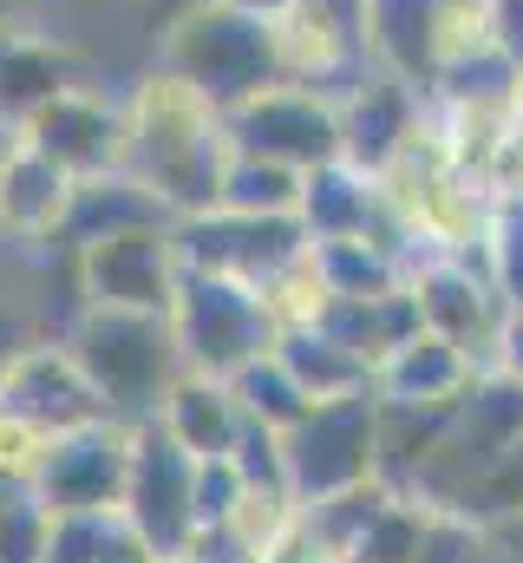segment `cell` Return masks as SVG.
<instances>
[{
    "mask_svg": "<svg viewBox=\"0 0 523 563\" xmlns=\"http://www.w3.org/2000/svg\"><path fill=\"white\" fill-rule=\"evenodd\" d=\"M223 164H230L223 112L190 79L151 66L125 92V170L170 203V217H197L216 210Z\"/></svg>",
    "mask_w": 523,
    "mask_h": 563,
    "instance_id": "6da1fadb",
    "label": "cell"
},
{
    "mask_svg": "<svg viewBox=\"0 0 523 563\" xmlns=\"http://www.w3.org/2000/svg\"><path fill=\"white\" fill-rule=\"evenodd\" d=\"M59 341L73 347L79 374L92 380V394L105 400L112 420H157L164 394L183 374V347L170 314H144V308H92L79 301L73 321L59 328Z\"/></svg>",
    "mask_w": 523,
    "mask_h": 563,
    "instance_id": "7a4b0ae2",
    "label": "cell"
},
{
    "mask_svg": "<svg viewBox=\"0 0 523 563\" xmlns=\"http://www.w3.org/2000/svg\"><path fill=\"white\" fill-rule=\"evenodd\" d=\"M157 66L177 73V79H190L216 112L256 99V92H268V86L281 79L275 26H268L262 13L230 7V0H210V7L170 20V26L157 33Z\"/></svg>",
    "mask_w": 523,
    "mask_h": 563,
    "instance_id": "3957f363",
    "label": "cell"
},
{
    "mask_svg": "<svg viewBox=\"0 0 523 563\" xmlns=\"http://www.w3.org/2000/svg\"><path fill=\"white\" fill-rule=\"evenodd\" d=\"M281 459H288L294 505L374 485L380 478V394L360 387V394H341V400H314L281 432Z\"/></svg>",
    "mask_w": 523,
    "mask_h": 563,
    "instance_id": "277c9868",
    "label": "cell"
},
{
    "mask_svg": "<svg viewBox=\"0 0 523 563\" xmlns=\"http://www.w3.org/2000/svg\"><path fill=\"white\" fill-rule=\"evenodd\" d=\"M170 328H177L183 367L190 374H216V380H236L281 334L256 288H243L230 276H197V269H183V282H177Z\"/></svg>",
    "mask_w": 523,
    "mask_h": 563,
    "instance_id": "5b68a950",
    "label": "cell"
},
{
    "mask_svg": "<svg viewBox=\"0 0 523 563\" xmlns=\"http://www.w3.org/2000/svg\"><path fill=\"white\" fill-rule=\"evenodd\" d=\"M268 26H275V59L288 86H314L341 99L380 66L374 33H367V0H294Z\"/></svg>",
    "mask_w": 523,
    "mask_h": 563,
    "instance_id": "8992f818",
    "label": "cell"
},
{
    "mask_svg": "<svg viewBox=\"0 0 523 563\" xmlns=\"http://www.w3.org/2000/svg\"><path fill=\"white\" fill-rule=\"evenodd\" d=\"M523 439V380L511 374H498V367H485L471 387H465V400L452 407V420L438 432V445H432V459H425V472H419V498H432V505H452L504 445H518Z\"/></svg>",
    "mask_w": 523,
    "mask_h": 563,
    "instance_id": "52a82bcc",
    "label": "cell"
},
{
    "mask_svg": "<svg viewBox=\"0 0 523 563\" xmlns=\"http://www.w3.org/2000/svg\"><path fill=\"white\" fill-rule=\"evenodd\" d=\"M367 33H374V59L399 79H412L425 99L452 59L491 40L485 0H367Z\"/></svg>",
    "mask_w": 523,
    "mask_h": 563,
    "instance_id": "ba28073f",
    "label": "cell"
},
{
    "mask_svg": "<svg viewBox=\"0 0 523 563\" xmlns=\"http://www.w3.org/2000/svg\"><path fill=\"white\" fill-rule=\"evenodd\" d=\"M177 256L197 276H230L243 288H268L288 263L308 256L301 217H243V210H197L177 217Z\"/></svg>",
    "mask_w": 523,
    "mask_h": 563,
    "instance_id": "9c48e42d",
    "label": "cell"
},
{
    "mask_svg": "<svg viewBox=\"0 0 523 563\" xmlns=\"http://www.w3.org/2000/svg\"><path fill=\"white\" fill-rule=\"evenodd\" d=\"M223 132H230V151H249L288 170H321L341 157V106L314 86L275 79L268 92L223 112Z\"/></svg>",
    "mask_w": 523,
    "mask_h": 563,
    "instance_id": "30bf717a",
    "label": "cell"
},
{
    "mask_svg": "<svg viewBox=\"0 0 523 563\" xmlns=\"http://www.w3.org/2000/svg\"><path fill=\"white\" fill-rule=\"evenodd\" d=\"M125 525L157 558H190L197 544V459L157 420H137V439H131Z\"/></svg>",
    "mask_w": 523,
    "mask_h": 563,
    "instance_id": "8fae6325",
    "label": "cell"
},
{
    "mask_svg": "<svg viewBox=\"0 0 523 563\" xmlns=\"http://www.w3.org/2000/svg\"><path fill=\"white\" fill-rule=\"evenodd\" d=\"M73 282H79V301H92V308L170 314L177 282H183L177 223H151V230H125V236L73 250Z\"/></svg>",
    "mask_w": 523,
    "mask_h": 563,
    "instance_id": "7c38bea8",
    "label": "cell"
},
{
    "mask_svg": "<svg viewBox=\"0 0 523 563\" xmlns=\"http://www.w3.org/2000/svg\"><path fill=\"white\" fill-rule=\"evenodd\" d=\"M412 288V308H419V328L445 334L452 347H465L478 367H491V347H498V328H504V295L498 282L485 276L478 250L471 256H419L405 269Z\"/></svg>",
    "mask_w": 523,
    "mask_h": 563,
    "instance_id": "4fadbf2b",
    "label": "cell"
},
{
    "mask_svg": "<svg viewBox=\"0 0 523 563\" xmlns=\"http://www.w3.org/2000/svg\"><path fill=\"white\" fill-rule=\"evenodd\" d=\"M131 439H137V426L125 420H92L79 432H59L26 492L46 511H125Z\"/></svg>",
    "mask_w": 523,
    "mask_h": 563,
    "instance_id": "5bb4252c",
    "label": "cell"
},
{
    "mask_svg": "<svg viewBox=\"0 0 523 563\" xmlns=\"http://www.w3.org/2000/svg\"><path fill=\"white\" fill-rule=\"evenodd\" d=\"M0 407L20 413V420H33L40 432H53V439L59 432H79V426H92V420H112L105 400L92 394V380L79 374V361H73V347L59 334L20 341L0 361Z\"/></svg>",
    "mask_w": 523,
    "mask_h": 563,
    "instance_id": "9a60e30c",
    "label": "cell"
},
{
    "mask_svg": "<svg viewBox=\"0 0 523 563\" xmlns=\"http://www.w3.org/2000/svg\"><path fill=\"white\" fill-rule=\"evenodd\" d=\"M20 139L40 144L73 184L105 177V170H125V99L66 86L59 99H46V106L20 125Z\"/></svg>",
    "mask_w": 523,
    "mask_h": 563,
    "instance_id": "2e32d148",
    "label": "cell"
},
{
    "mask_svg": "<svg viewBox=\"0 0 523 563\" xmlns=\"http://www.w3.org/2000/svg\"><path fill=\"white\" fill-rule=\"evenodd\" d=\"M341 157L354 164V170H367V177H380L392 170L399 157H405V144L425 132V112H432V99L412 86V79H399L387 66H374L360 86H347L341 99Z\"/></svg>",
    "mask_w": 523,
    "mask_h": 563,
    "instance_id": "e0dca14e",
    "label": "cell"
},
{
    "mask_svg": "<svg viewBox=\"0 0 523 563\" xmlns=\"http://www.w3.org/2000/svg\"><path fill=\"white\" fill-rule=\"evenodd\" d=\"M294 217H301L308 243H347V236H367V243H387V250H399V256L412 263V243H405V230L392 223L387 197H380V177L354 170L347 157L308 170V184H301V210H294Z\"/></svg>",
    "mask_w": 523,
    "mask_h": 563,
    "instance_id": "ac0fdd59",
    "label": "cell"
},
{
    "mask_svg": "<svg viewBox=\"0 0 523 563\" xmlns=\"http://www.w3.org/2000/svg\"><path fill=\"white\" fill-rule=\"evenodd\" d=\"M73 210V177L20 132L0 144V243L13 250H46L59 243Z\"/></svg>",
    "mask_w": 523,
    "mask_h": 563,
    "instance_id": "d6986e66",
    "label": "cell"
},
{
    "mask_svg": "<svg viewBox=\"0 0 523 563\" xmlns=\"http://www.w3.org/2000/svg\"><path fill=\"white\" fill-rule=\"evenodd\" d=\"M478 374L485 367L465 347H452L445 334L419 328V334H405L387 361L374 367V394L392 400V407H458Z\"/></svg>",
    "mask_w": 523,
    "mask_h": 563,
    "instance_id": "ffe728a7",
    "label": "cell"
},
{
    "mask_svg": "<svg viewBox=\"0 0 523 563\" xmlns=\"http://www.w3.org/2000/svg\"><path fill=\"white\" fill-rule=\"evenodd\" d=\"M157 426L190 452V459H230L236 452V439H243V400H236V387L230 380H216V374H177V387L164 394V407H157Z\"/></svg>",
    "mask_w": 523,
    "mask_h": 563,
    "instance_id": "44dd1931",
    "label": "cell"
},
{
    "mask_svg": "<svg viewBox=\"0 0 523 563\" xmlns=\"http://www.w3.org/2000/svg\"><path fill=\"white\" fill-rule=\"evenodd\" d=\"M66 86H79V66L59 40L26 33V26H0V132H20Z\"/></svg>",
    "mask_w": 523,
    "mask_h": 563,
    "instance_id": "7402d4cb",
    "label": "cell"
},
{
    "mask_svg": "<svg viewBox=\"0 0 523 563\" xmlns=\"http://www.w3.org/2000/svg\"><path fill=\"white\" fill-rule=\"evenodd\" d=\"M151 223H177L170 203H164L144 177H131V170H105V177L73 184V210H66L59 243H66V250H86V243L125 236V230H151Z\"/></svg>",
    "mask_w": 523,
    "mask_h": 563,
    "instance_id": "603a6c76",
    "label": "cell"
},
{
    "mask_svg": "<svg viewBox=\"0 0 523 563\" xmlns=\"http://www.w3.org/2000/svg\"><path fill=\"white\" fill-rule=\"evenodd\" d=\"M294 518H301L294 492L243 485V498L230 505V518H223L216 531H203V538L190 544V558L197 563H268L281 551V538L294 531Z\"/></svg>",
    "mask_w": 523,
    "mask_h": 563,
    "instance_id": "cb8c5ba5",
    "label": "cell"
},
{
    "mask_svg": "<svg viewBox=\"0 0 523 563\" xmlns=\"http://www.w3.org/2000/svg\"><path fill=\"white\" fill-rule=\"evenodd\" d=\"M321 328L347 354H360L367 367H380L405 334H419V308H412V288H392V295H327Z\"/></svg>",
    "mask_w": 523,
    "mask_h": 563,
    "instance_id": "d4e9b609",
    "label": "cell"
},
{
    "mask_svg": "<svg viewBox=\"0 0 523 563\" xmlns=\"http://www.w3.org/2000/svg\"><path fill=\"white\" fill-rule=\"evenodd\" d=\"M275 354H281V367L301 380L308 400H341V394L374 387V367H367L360 354H347L321 321H308V328H281V334H275Z\"/></svg>",
    "mask_w": 523,
    "mask_h": 563,
    "instance_id": "484cf974",
    "label": "cell"
},
{
    "mask_svg": "<svg viewBox=\"0 0 523 563\" xmlns=\"http://www.w3.org/2000/svg\"><path fill=\"white\" fill-rule=\"evenodd\" d=\"M445 420H452V407H392V400H380V485L412 492Z\"/></svg>",
    "mask_w": 523,
    "mask_h": 563,
    "instance_id": "4316f807",
    "label": "cell"
},
{
    "mask_svg": "<svg viewBox=\"0 0 523 563\" xmlns=\"http://www.w3.org/2000/svg\"><path fill=\"white\" fill-rule=\"evenodd\" d=\"M301 184L308 170H288V164H268L249 151H230L223 164V190H216V210H243V217H294L301 210Z\"/></svg>",
    "mask_w": 523,
    "mask_h": 563,
    "instance_id": "83f0119b",
    "label": "cell"
},
{
    "mask_svg": "<svg viewBox=\"0 0 523 563\" xmlns=\"http://www.w3.org/2000/svg\"><path fill=\"white\" fill-rule=\"evenodd\" d=\"M314 250V269L327 282V295H392L405 288V256L387 243H367V236H347V243H308Z\"/></svg>",
    "mask_w": 523,
    "mask_h": 563,
    "instance_id": "f1b7e54d",
    "label": "cell"
},
{
    "mask_svg": "<svg viewBox=\"0 0 523 563\" xmlns=\"http://www.w3.org/2000/svg\"><path fill=\"white\" fill-rule=\"evenodd\" d=\"M452 511H465V518L485 525L491 538H498V531H523V439L504 445V452L452 498Z\"/></svg>",
    "mask_w": 523,
    "mask_h": 563,
    "instance_id": "f546056e",
    "label": "cell"
},
{
    "mask_svg": "<svg viewBox=\"0 0 523 563\" xmlns=\"http://www.w3.org/2000/svg\"><path fill=\"white\" fill-rule=\"evenodd\" d=\"M230 387H236L243 413H249L256 426H268V432H288V426H294L301 413H308V407H314V400L301 394V380L281 367V354H275V347H268L262 361H249V367H243Z\"/></svg>",
    "mask_w": 523,
    "mask_h": 563,
    "instance_id": "4dcf8cb0",
    "label": "cell"
},
{
    "mask_svg": "<svg viewBox=\"0 0 523 563\" xmlns=\"http://www.w3.org/2000/svg\"><path fill=\"white\" fill-rule=\"evenodd\" d=\"M478 263L498 282L504 308H523V190L491 197V217H485V236H478Z\"/></svg>",
    "mask_w": 523,
    "mask_h": 563,
    "instance_id": "1f68e13d",
    "label": "cell"
},
{
    "mask_svg": "<svg viewBox=\"0 0 523 563\" xmlns=\"http://www.w3.org/2000/svg\"><path fill=\"white\" fill-rule=\"evenodd\" d=\"M125 531V511H46V563H99Z\"/></svg>",
    "mask_w": 523,
    "mask_h": 563,
    "instance_id": "d6a6232c",
    "label": "cell"
},
{
    "mask_svg": "<svg viewBox=\"0 0 523 563\" xmlns=\"http://www.w3.org/2000/svg\"><path fill=\"white\" fill-rule=\"evenodd\" d=\"M262 301H268L275 328H308V321H321V308H327V282H321V269H314V250L268 282Z\"/></svg>",
    "mask_w": 523,
    "mask_h": 563,
    "instance_id": "836d02e7",
    "label": "cell"
},
{
    "mask_svg": "<svg viewBox=\"0 0 523 563\" xmlns=\"http://www.w3.org/2000/svg\"><path fill=\"white\" fill-rule=\"evenodd\" d=\"M0 563H46V505L26 485L0 498Z\"/></svg>",
    "mask_w": 523,
    "mask_h": 563,
    "instance_id": "e575fe53",
    "label": "cell"
},
{
    "mask_svg": "<svg viewBox=\"0 0 523 563\" xmlns=\"http://www.w3.org/2000/svg\"><path fill=\"white\" fill-rule=\"evenodd\" d=\"M46 452H53V432H40L33 420H20V413L0 407V478L7 485H33V472L46 465Z\"/></svg>",
    "mask_w": 523,
    "mask_h": 563,
    "instance_id": "d590c367",
    "label": "cell"
},
{
    "mask_svg": "<svg viewBox=\"0 0 523 563\" xmlns=\"http://www.w3.org/2000/svg\"><path fill=\"white\" fill-rule=\"evenodd\" d=\"M230 459H236L243 485H262V492H288V459H281V432H268V426L249 420Z\"/></svg>",
    "mask_w": 523,
    "mask_h": 563,
    "instance_id": "8d00e7d4",
    "label": "cell"
},
{
    "mask_svg": "<svg viewBox=\"0 0 523 563\" xmlns=\"http://www.w3.org/2000/svg\"><path fill=\"white\" fill-rule=\"evenodd\" d=\"M243 498V472L236 459H197V538L216 531L230 518V505Z\"/></svg>",
    "mask_w": 523,
    "mask_h": 563,
    "instance_id": "74e56055",
    "label": "cell"
},
{
    "mask_svg": "<svg viewBox=\"0 0 523 563\" xmlns=\"http://www.w3.org/2000/svg\"><path fill=\"white\" fill-rule=\"evenodd\" d=\"M485 33L523 66V0H485Z\"/></svg>",
    "mask_w": 523,
    "mask_h": 563,
    "instance_id": "f35d334b",
    "label": "cell"
},
{
    "mask_svg": "<svg viewBox=\"0 0 523 563\" xmlns=\"http://www.w3.org/2000/svg\"><path fill=\"white\" fill-rule=\"evenodd\" d=\"M491 367H498V374H511V380H523V308H511V314H504L498 347H491Z\"/></svg>",
    "mask_w": 523,
    "mask_h": 563,
    "instance_id": "ab89813d",
    "label": "cell"
},
{
    "mask_svg": "<svg viewBox=\"0 0 523 563\" xmlns=\"http://www.w3.org/2000/svg\"><path fill=\"white\" fill-rule=\"evenodd\" d=\"M197 7H210V0H144V20L164 33L170 20H183V13H197Z\"/></svg>",
    "mask_w": 523,
    "mask_h": 563,
    "instance_id": "60d3db41",
    "label": "cell"
},
{
    "mask_svg": "<svg viewBox=\"0 0 523 563\" xmlns=\"http://www.w3.org/2000/svg\"><path fill=\"white\" fill-rule=\"evenodd\" d=\"M230 7H243V13H262V20H275L281 7H294V0H230Z\"/></svg>",
    "mask_w": 523,
    "mask_h": 563,
    "instance_id": "b9f144b4",
    "label": "cell"
},
{
    "mask_svg": "<svg viewBox=\"0 0 523 563\" xmlns=\"http://www.w3.org/2000/svg\"><path fill=\"white\" fill-rule=\"evenodd\" d=\"M0 26H20V0H0Z\"/></svg>",
    "mask_w": 523,
    "mask_h": 563,
    "instance_id": "7bdbcfd3",
    "label": "cell"
},
{
    "mask_svg": "<svg viewBox=\"0 0 523 563\" xmlns=\"http://www.w3.org/2000/svg\"><path fill=\"white\" fill-rule=\"evenodd\" d=\"M518 119H523V66H518Z\"/></svg>",
    "mask_w": 523,
    "mask_h": 563,
    "instance_id": "ee69618b",
    "label": "cell"
},
{
    "mask_svg": "<svg viewBox=\"0 0 523 563\" xmlns=\"http://www.w3.org/2000/svg\"><path fill=\"white\" fill-rule=\"evenodd\" d=\"M157 563H197V558H157Z\"/></svg>",
    "mask_w": 523,
    "mask_h": 563,
    "instance_id": "f6af8a7d",
    "label": "cell"
},
{
    "mask_svg": "<svg viewBox=\"0 0 523 563\" xmlns=\"http://www.w3.org/2000/svg\"><path fill=\"white\" fill-rule=\"evenodd\" d=\"M7 139H13V132H0V144H7Z\"/></svg>",
    "mask_w": 523,
    "mask_h": 563,
    "instance_id": "bcb514c9",
    "label": "cell"
}]
</instances>
